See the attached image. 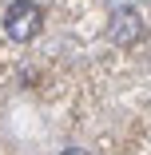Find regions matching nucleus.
Instances as JSON below:
<instances>
[{"instance_id": "f257e3e1", "label": "nucleus", "mask_w": 151, "mask_h": 155, "mask_svg": "<svg viewBox=\"0 0 151 155\" xmlns=\"http://www.w3.org/2000/svg\"><path fill=\"white\" fill-rule=\"evenodd\" d=\"M44 28V12L36 0H12V4L4 8V36L16 40V44H28L36 40Z\"/></svg>"}, {"instance_id": "f03ea898", "label": "nucleus", "mask_w": 151, "mask_h": 155, "mask_svg": "<svg viewBox=\"0 0 151 155\" xmlns=\"http://www.w3.org/2000/svg\"><path fill=\"white\" fill-rule=\"evenodd\" d=\"M143 36V24H139V16L131 12V8H123V12H115V20H111V40L115 44H135Z\"/></svg>"}]
</instances>
